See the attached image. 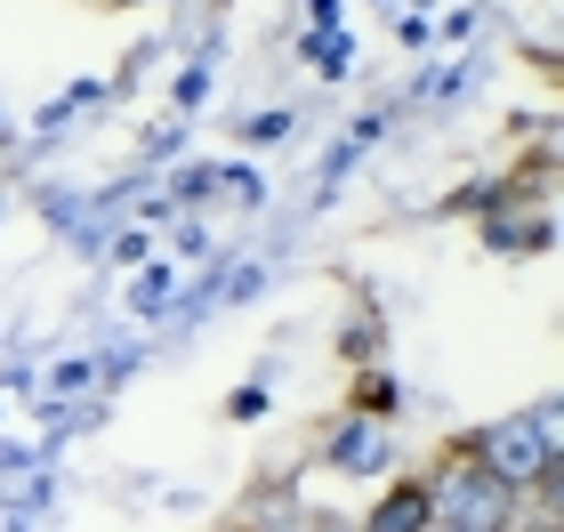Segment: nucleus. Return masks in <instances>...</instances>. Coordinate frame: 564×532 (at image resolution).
<instances>
[{
	"label": "nucleus",
	"instance_id": "f257e3e1",
	"mask_svg": "<svg viewBox=\"0 0 564 532\" xmlns=\"http://www.w3.org/2000/svg\"><path fill=\"white\" fill-rule=\"evenodd\" d=\"M427 524H435V509H427V485H403V492L388 500V509L371 517V532H427Z\"/></svg>",
	"mask_w": 564,
	"mask_h": 532
},
{
	"label": "nucleus",
	"instance_id": "f03ea898",
	"mask_svg": "<svg viewBox=\"0 0 564 532\" xmlns=\"http://www.w3.org/2000/svg\"><path fill=\"white\" fill-rule=\"evenodd\" d=\"M435 532H444V524H435Z\"/></svg>",
	"mask_w": 564,
	"mask_h": 532
}]
</instances>
